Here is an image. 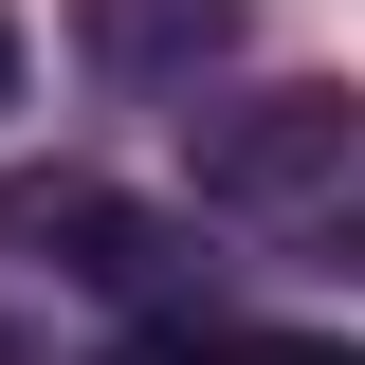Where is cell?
Returning <instances> with one entry per match:
<instances>
[{"instance_id": "8992f818", "label": "cell", "mask_w": 365, "mask_h": 365, "mask_svg": "<svg viewBox=\"0 0 365 365\" xmlns=\"http://www.w3.org/2000/svg\"><path fill=\"white\" fill-rule=\"evenodd\" d=\"M0 365H19V311H0Z\"/></svg>"}, {"instance_id": "7a4b0ae2", "label": "cell", "mask_w": 365, "mask_h": 365, "mask_svg": "<svg viewBox=\"0 0 365 365\" xmlns=\"http://www.w3.org/2000/svg\"><path fill=\"white\" fill-rule=\"evenodd\" d=\"M0 256H55L73 292H110V311H165L182 292V220H146V201H110V182H0Z\"/></svg>"}, {"instance_id": "3957f363", "label": "cell", "mask_w": 365, "mask_h": 365, "mask_svg": "<svg viewBox=\"0 0 365 365\" xmlns=\"http://www.w3.org/2000/svg\"><path fill=\"white\" fill-rule=\"evenodd\" d=\"M73 55L128 73V91H201L237 55V0H73Z\"/></svg>"}, {"instance_id": "6da1fadb", "label": "cell", "mask_w": 365, "mask_h": 365, "mask_svg": "<svg viewBox=\"0 0 365 365\" xmlns=\"http://www.w3.org/2000/svg\"><path fill=\"white\" fill-rule=\"evenodd\" d=\"M182 146H201V201H237V220H311V201H347L365 110H347V91H311V73H274V91H220Z\"/></svg>"}, {"instance_id": "277c9868", "label": "cell", "mask_w": 365, "mask_h": 365, "mask_svg": "<svg viewBox=\"0 0 365 365\" xmlns=\"http://www.w3.org/2000/svg\"><path fill=\"white\" fill-rule=\"evenodd\" d=\"M128 365H365L347 329H146Z\"/></svg>"}, {"instance_id": "5b68a950", "label": "cell", "mask_w": 365, "mask_h": 365, "mask_svg": "<svg viewBox=\"0 0 365 365\" xmlns=\"http://www.w3.org/2000/svg\"><path fill=\"white\" fill-rule=\"evenodd\" d=\"M0 110H19V19H0Z\"/></svg>"}]
</instances>
